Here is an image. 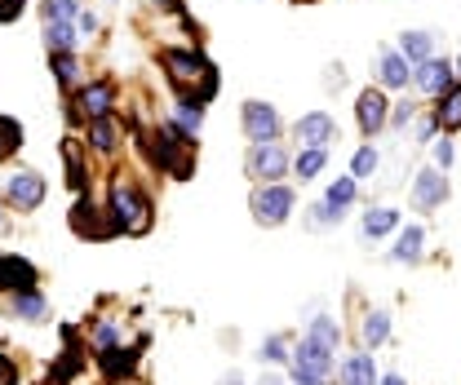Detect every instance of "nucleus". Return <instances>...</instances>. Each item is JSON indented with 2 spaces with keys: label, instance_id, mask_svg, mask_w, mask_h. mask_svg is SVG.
Here are the masks:
<instances>
[{
  "label": "nucleus",
  "instance_id": "obj_1",
  "mask_svg": "<svg viewBox=\"0 0 461 385\" xmlns=\"http://www.w3.org/2000/svg\"><path fill=\"white\" fill-rule=\"evenodd\" d=\"M160 71L169 76L173 94H191L200 103H213L218 98L222 76H218V67L209 58L200 54V45H165L160 49Z\"/></svg>",
  "mask_w": 461,
  "mask_h": 385
},
{
  "label": "nucleus",
  "instance_id": "obj_2",
  "mask_svg": "<svg viewBox=\"0 0 461 385\" xmlns=\"http://www.w3.org/2000/svg\"><path fill=\"white\" fill-rule=\"evenodd\" d=\"M107 218H112L115 235H147L151 230V221H156V204H151V195L129 177V173H115L112 182H107Z\"/></svg>",
  "mask_w": 461,
  "mask_h": 385
},
{
  "label": "nucleus",
  "instance_id": "obj_3",
  "mask_svg": "<svg viewBox=\"0 0 461 385\" xmlns=\"http://www.w3.org/2000/svg\"><path fill=\"white\" fill-rule=\"evenodd\" d=\"M249 213L258 226L267 230H280L293 213H297V191L288 182H258L253 195H249Z\"/></svg>",
  "mask_w": 461,
  "mask_h": 385
},
{
  "label": "nucleus",
  "instance_id": "obj_4",
  "mask_svg": "<svg viewBox=\"0 0 461 385\" xmlns=\"http://www.w3.org/2000/svg\"><path fill=\"white\" fill-rule=\"evenodd\" d=\"M244 173L253 177V186L258 182H285L288 173H293V151H288L285 142H249Z\"/></svg>",
  "mask_w": 461,
  "mask_h": 385
},
{
  "label": "nucleus",
  "instance_id": "obj_5",
  "mask_svg": "<svg viewBox=\"0 0 461 385\" xmlns=\"http://www.w3.org/2000/svg\"><path fill=\"white\" fill-rule=\"evenodd\" d=\"M0 195H5V204H9L14 213H36V209L45 204V195H50V182H45L36 168H9Z\"/></svg>",
  "mask_w": 461,
  "mask_h": 385
},
{
  "label": "nucleus",
  "instance_id": "obj_6",
  "mask_svg": "<svg viewBox=\"0 0 461 385\" xmlns=\"http://www.w3.org/2000/svg\"><path fill=\"white\" fill-rule=\"evenodd\" d=\"M448 195H453V182H448L444 168H435V165H421L417 173H412V182H408V204H412L417 213H435V209H444Z\"/></svg>",
  "mask_w": 461,
  "mask_h": 385
},
{
  "label": "nucleus",
  "instance_id": "obj_7",
  "mask_svg": "<svg viewBox=\"0 0 461 385\" xmlns=\"http://www.w3.org/2000/svg\"><path fill=\"white\" fill-rule=\"evenodd\" d=\"M355 124H359L364 142H377L386 133V124H391V94L382 85H364L355 94Z\"/></svg>",
  "mask_w": 461,
  "mask_h": 385
},
{
  "label": "nucleus",
  "instance_id": "obj_8",
  "mask_svg": "<svg viewBox=\"0 0 461 385\" xmlns=\"http://www.w3.org/2000/svg\"><path fill=\"white\" fill-rule=\"evenodd\" d=\"M240 129H244L249 142H280L288 124H285V115H280V107H271L262 98H249L240 107Z\"/></svg>",
  "mask_w": 461,
  "mask_h": 385
},
{
  "label": "nucleus",
  "instance_id": "obj_9",
  "mask_svg": "<svg viewBox=\"0 0 461 385\" xmlns=\"http://www.w3.org/2000/svg\"><path fill=\"white\" fill-rule=\"evenodd\" d=\"M288 133H293L297 147H333V142L342 138V124H338L333 111L315 107V111H302V115L288 124Z\"/></svg>",
  "mask_w": 461,
  "mask_h": 385
},
{
  "label": "nucleus",
  "instance_id": "obj_10",
  "mask_svg": "<svg viewBox=\"0 0 461 385\" xmlns=\"http://www.w3.org/2000/svg\"><path fill=\"white\" fill-rule=\"evenodd\" d=\"M373 85H382L386 94H408L412 89V62L395 45H377L373 49Z\"/></svg>",
  "mask_w": 461,
  "mask_h": 385
},
{
  "label": "nucleus",
  "instance_id": "obj_11",
  "mask_svg": "<svg viewBox=\"0 0 461 385\" xmlns=\"http://www.w3.org/2000/svg\"><path fill=\"white\" fill-rule=\"evenodd\" d=\"M457 85V67H453V58H426V62H417L412 67V94L417 98H426V103H435L439 94H448Z\"/></svg>",
  "mask_w": 461,
  "mask_h": 385
},
{
  "label": "nucleus",
  "instance_id": "obj_12",
  "mask_svg": "<svg viewBox=\"0 0 461 385\" xmlns=\"http://www.w3.org/2000/svg\"><path fill=\"white\" fill-rule=\"evenodd\" d=\"M71 103H76V111H80L85 120H103V115H115V103H120V85H115L112 76H94V80H85V85L71 94Z\"/></svg>",
  "mask_w": 461,
  "mask_h": 385
},
{
  "label": "nucleus",
  "instance_id": "obj_13",
  "mask_svg": "<svg viewBox=\"0 0 461 385\" xmlns=\"http://www.w3.org/2000/svg\"><path fill=\"white\" fill-rule=\"evenodd\" d=\"M120 142H124V124H120V115L85 120V147H89V156H98V160L115 165V160H120Z\"/></svg>",
  "mask_w": 461,
  "mask_h": 385
},
{
  "label": "nucleus",
  "instance_id": "obj_14",
  "mask_svg": "<svg viewBox=\"0 0 461 385\" xmlns=\"http://www.w3.org/2000/svg\"><path fill=\"white\" fill-rule=\"evenodd\" d=\"M71 230L80 235V239H112L115 226L107 218V209L85 191V195H76V209H71Z\"/></svg>",
  "mask_w": 461,
  "mask_h": 385
},
{
  "label": "nucleus",
  "instance_id": "obj_15",
  "mask_svg": "<svg viewBox=\"0 0 461 385\" xmlns=\"http://www.w3.org/2000/svg\"><path fill=\"white\" fill-rule=\"evenodd\" d=\"M400 226H403V213L395 204H368V209L359 213V239H364V244H377V239L395 235Z\"/></svg>",
  "mask_w": 461,
  "mask_h": 385
},
{
  "label": "nucleus",
  "instance_id": "obj_16",
  "mask_svg": "<svg viewBox=\"0 0 461 385\" xmlns=\"http://www.w3.org/2000/svg\"><path fill=\"white\" fill-rule=\"evenodd\" d=\"M386 262H395V266H417V262H426V226H421V221H408V226L395 230V244H391Z\"/></svg>",
  "mask_w": 461,
  "mask_h": 385
},
{
  "label": "nucleus",
  "instance_id": "obj_17",
  "mask_svg": "<svg viewBox=\"0 0 461 385\" xmlns=\"http://www.w3.org/2000/svg\"><path fill=\"white\" fill-rule=\"evenodd\" d=\"M288 363H293V368H306V372H320V377H329V381L338 377V359H333L324 345H315L306 332L293 336V359H288Z\"/></svg>",
  "mask_w": 461,
  "mask_h": 385
},
{
  "label": "nucleus",
  "instance_id": "obj_18",
  "mask_svg": "<svg viewBox=\"0 0 461 385\" xmlns=\"http://www.w3.org/2000/svg\"><path fill=\"white\" fill-rule=\"evenodd\" d=\"M382 381V368H377V354L373 350H350L342 363H338V385H377Z\"/></svg>",
  "mask_w": 461,
  "mask_h": 385
},
{
  "label": "nucleus",
  "instance_id": "obj_19",
  "mask_svg": "<svg viewBox=\"0 0 461 385\" xmlns=\"http://www.w3.org/2000/svg\"><path fill=\"white\" fill-rule=\"evenodd\" d=\"M62 165H67V186L76 195H85L89 191V147H85V138H76V133L62 138Z\"/></svg>",
  "mask_w": 461,
  "mask_h": 385
},
{
  "label": "nucleus",
  "instance_id": "obj_20",
  "mask_svg": "<svg viewBox=\"0 0 461 385\" xmlns=\"http://www.w3.org/2000/svg\"><path fill=\"white\" fill-rule=\"evenodd\" d=\"M41 283V271L18 257V253H0V292H23V288H36Z\"/></svg>",
  "mask_w": 461,
  "mask_h": 385
},
{
  "label": "nucleus",
  "instance_id": "obj_21",
  "mask_svg": "<svg viewBox=\"0 0 461 385\" xmlns=\"http://www.w3.org/2000/svg\"><path fill=\"white\" fill-rule=\"evenodd\" d=\"M391 310L386 306H368L364 315H359V345L364 350H382L386 341H391Z\"/></svg>",
  "mask_w": 461,
  "mask_h": 385
},
{
  "label": "nucleus",
  "instance_id": "obj_22",
  "mask_svg": "<svg viewBox=\"0 0 461 385\" xmlns=\"http://www.w3.org/2000/svg\"><path fill=\"white\" fill-rule=\"evenodd\" d=\"M329 168V147H297L293 151V182L297 186H311V182H320V173Z\"/></svg>",
  "mask_w": 461,
  "mask_h": 385
},
{
  "label": "nucleus",
  "instance_id": "obj_23",
  "mask_svg": "<svg viewBox=\"0 0 461 385\" xmlns=\"http://www.w3.org/2000/svg\"><path fill=\"white\" fill-rule=\"evenodd\" d=\"M320 200L329 204V213H333V218L346 221V213L359 204V182H355L350 173H346V177H333V182L324 186V195H320Z\"/></svg>",
  "mask_w": 461,
  "mask_h": 385
},
{
  "label": "nucleus",
  "instance_id": "obj_24",
  "mask_svg": "<svg viewBox=\"0 0 461 385\" xmlns=\"http://www.w3.org/2000/svg\"><path fill=\"white\" fill-rule=\"evenodd\" d=\"M306 336H311L315 345H324L329 354H338L342 341H346V328L329 315V310H315V319H306Z\"/></svg>",
  "mask_w": 461,
  "mask_h": 385
},
{
  "label": "nucleus",
  "instance_id": "obj_25",
  "mask_svg": "<svg viewBox=\"0 0 461 385\" xmlns=\"http://www.w3.org/2000/svg\"><path fill=\"white\" fill-rule=\"evenodd\" d=\"M173 120L182 124V133L200 138V129H204V120H209V103H200V98H191V94H173Z\"/></svg>",
  "mask_w": 461,
  "mask_h": 385
},
{
  "label": "nucleus",
  "instance_id": "obj_26",
  "mask_svg": "<svg viewBox=\"0 0 461 385\" xmlns=\"http://www.w3.org/2000/svg\"><path fill=\"white\" fill-rule=\"evenodd\" d=\"M9 315L14 319H27V324H45L50 301L41 297V288H23V292H9Z\"/></svg>",
  "mask_w": 461,
  "mask_h": 385
},
{
  "label": "nucleus",
  "instance_id": "obj_27",
  "mask_svg": "<svg viewBox=\"0 0 461 385\" xmlns=\"http://www.w3.org/2000/svg\"><path fill=\"white\" fill-rule=\"evenodd\" d=\"M395 49H400L412 67L439 54V49H435V31H421V27H408V31H400V36H395Z\"/></svg>",
  "mask_w": 461,
  "mask_h": 385
},
{
  "label": "nucleus",
  "instance_id": "obj_28",
  "mask_svg": "<svg viewBox=\"0 0 461 385\" xmlns=\"http://www.w3.org/2000/svg\"><path fill=\"white\" fill-rule=\"evenodd\" d=\"M50 71H54V80L67 89V94H76V89L89 80V71H85L80 54H50Z\"/></svg>",
  "mask_w": 461,
  "mask_h": 385
},
{
  "label": "nucleus",
  "instance_id": "obj_29",
  "mask_svg": "<svg viewBox=\"0 0 461 385\" xmlns=\"http://www.w3.org/2000/svg\"><path fill=\"white\" fill-rule=\"evenodd\" d=\"M430 111H435V120H439V133H453V138H457L461 133V80L448 94H439V98L430 103Z\"/></svg>",
  "mask_w": 461,
  "mask_h": 385
},
{
  "label": "nucleus",
  "instance_id": "obj_30",
  "mask_svg": "<svg viewBox=\"0 0 461 385\" xmlns=\"http://www.w3.org/2000/svg\"><path fill=\"white\" fill-rule=\"evenodd\" d=\"M80 31L76 22H45V49L50 54H80Z\"/></svg>",
  "mask_w": 461,
  "mask_h": 385
},
{
  "label": "nucleus",
  "instance_id": "obj_31",
  "mask_svg": "<svg viewBox=\"0 0 461 385\" xmlns=\"http://www.w3.org/2000/svg\"><path fill=\"white\" fill-rule=\"evenodd\" d=\"M377 173H382V151H377V142H359L355 156H350V177L364 186V182H373Z\"/></svg>",
  "mask_w": 461,
  "mask_h": 385
},
{
  "label": "nucleus",
  "instance_id": "obj_32",
  "mask_svg": "<svg viewBox=\"0 0 461 385\" xmlns=\"http://www.w3.org/2000/svg\"><path fill=\"white\" fill-rule=\"evenodd\" d=\"M417 115H421V98L412 89L400 94V98H391V124H386V133H408Z\"/></svg>",
  "mask_w": 461,
  "mask_h": 385
},
{
  "label": "nucleus",
  "instance_id": "obj_33",
  "mask_svg": "<svg viewBox=\"0 0 461 385\" xmlns=\"http://www.w3.org/2000/svg\"><path fill=\"white\" fill-rule=\"evenodd\" d=\"M258 359H262L267 368H285L288 359H293V336H288V332H271V336L258 345Z\"/></svg>",
  "mask_w": 461,
  "mask_h": 385
},
{
  "label": "nucleus",
  "instance_id": "obj_34",
  "mask_svg": "<svg viewBox=\"0 0 461 385\" xmlns=\"http://www.w3.org/2000/svg\"><path fill=\"white\" fill-rule=\"evenodd\" d=\"M23 138H27L23 120H18V115H0V165L23 151Z\"/></svg>",
  "mask_w": 461,
  "mask_h": 385
},
{
  "label": "nucleus",
  "instance_id": "obj_35",
  "mask_svg": "<svg viewBox=\"0 0 461 385\" xmlns=\"http://www.w3.org/2000/svg\"><path fill=\"white\" fill-rule=\"evenodd\" d=\"M80 9H85V0H41V18L45 22H76Z\"/></svg>",
  "mask_w": 461,
  "mask_h": 385
},
{
  "label": "nucleus",
  "instance_id": "obj_36",
  "mask_svg": "<svg viewBox=\"0 0 461 385\" xmlns=\"http://www.w3.org/2000/svg\"><path fill=\"white\" fill-rule=\"evenodd\" d=\"M408 138L417 142V147H430L435 138H439V120H435V111L421 107V115L412 120V129H408Z\"/></svg>",
  "mask_w": 461,
  "mask_h": 385
},
{
  "label": "nucleus",
  "instance_id": "obj_37",
  "mask_svg": "<svg viewBox=\"0 0 461 385\" xmlns=\"http://www.w3.org/2000/svg\"><path fill=\"white\" fill-rule=\"evenodd\" d=\"M89 341H94V350L103 354V350L124 345V332H120V324H115V319H98V324H94V332H89Z\"/></svg>",
  "mask_w": 461,
  "mask_h": 385
},
{
  "label": "nucleus",
  "instance_id": "obj_38",
  "mask_svg": "<svg viewBox=\"0 0 461 385\" xmlns=\"http://www.w3.org/2000/svg\"><path fill=\"white\" fill-rule=\"evenodd\" d=\"M430 165L444 168V173L457 165V138H453V133H439V138L430 142Z\"/></svg>",
  "mask_w": 461,
  "mask_h": 385
},
{
  "label": "nucleus",
  "instance_id": "obj_39",
  "mask_svg": "<svg viewBox=\"0 0 461 385\" xmlns=\"http://www.w3.org/2000/svg\"><path fill=\"white\" fill-rule=\"evenodd\" d=\"M302 221H306V230H329V226H342V221L329 213V204H324V200H315V204L302 213Z\"/></svg>",
  "mask_w": 461,
  "mask_h": 385
},
{
  "label": "nucleus",
  "instance_id": "obj_40",
  "mask_svg": "<svg viewBox=\"0 0 461 385\" xmlns=\"http://www.w3.org/2000/svg\"><path fill=\"white\" fill-rule=\"evenodd\" d=\"M76 31H80V40H94V36L103 31V18H98V9H89V4H85V9L76 13Z\"/></svg>",
  "mask_w": 461,
  "mask_h": 385
},
{
  "label": "nucleus",
  "instance_id": "obj_41",
  "mask_svg": "<svg viewBox=\"0 0 461 385\" xmlns=\"http://www.w3.org/2000/svg\"><path fill=\"white\" fill-rule=\"evenodd\" d=\"M288 385H333V381L320 377V372H306V368H293L288 363Z\"/></svg>",
  "mask_w": 461,
  "mask_h": 385
},
{
  "label": "nucleus",
  "instance_id": "obj_42",
  "mask_svg": "<svg viewBox=\"0 0 461 385\" xmlns=\"http://www.w3.org/2000/svg\"><path fill=\"white\" fill-rule=\"evenodd\" d=\"M18 381V363L9 354H0V385H14Z\"/></svg>",
  "mask_w": 461,
  "mask_h": 385
},
{
  "label": "nucleus",
  "instance_id": "obj_43",
  "mask_svg": "<svg viewBox=\"0 0 461 385\" xmlns=\"http://www.w3.org/2000/svg\"><path fill=\"white\" fill-rule=\"evenodd\" d=\"M342 80H346L342 62H333V67H329V76H324V89H342Z\"/></svg>",
  "mask_w": 461,
  "mask_h": 385
},
{
  "label": "nucleus",
  "instance_id": "obj_44",
  "mask_svg": "<svg viewBox=\"0 0 461 385\" xmlns=\"http://www.w3.org/2000/svg\"><path fill=\"white\" fill-rule=\"evenodd\" d=\"M151 4H156L160 13H173V18H177V13H186V9H182V0H151Z\"/></svg>",
  "mask_w": 461,
  "mask_h": 385
},
{
  "label": "nucleus",
  "instance_id": "obj_45",
  "mask_svg": "<svg viewBox=\"0 0 461 385\" xmlns=\"http://www.w3.org/2000/svg\"><path fill=\"white\" fill-rule=\"evenodd\" d=\"M218 385H244V372H240V368H230V372L218 377Z\"/></svg>",
  "mask_w": 461,
  "mask_h": 385
},
{
  "label": "nucleus",
  "instance_id": "obj_46",
  "mask_svg": "<svg viewBox=\"0 0 461 385\" xmlns=\"http://www.w3.org/2000/svg\"><path fill=\"white\" fill-rule=\"evenodd\" d=\"M377 385H408V377H403V372H395V368H391V372H382V381Z\"/></svg>",
  "mask_w": 461,
  "mask_h": 385
},
{
  "label": "nucleus",
  "instance_id": "obj_47",
  "mask_svg": "<svg viewBox=\"0 0 461 385\" xmlns=\"http://www.w3.org/2000/svg\"><path fill=\"white\" fill-rule=\"evenodd\" d=\"M258 385H288V381L280 377V372H262V377H258Z\"/></svg>",
  "mask_w": 461,
  "mask_h": 385
},
{
  "label": "nucleus",
  "instance_id": "obj_48",
  "mask_svg": "<svg viewBox=\"0 0 461 385\" xmlns=\"http://www.w3.org/2000/svg\"><path fill=\"white\" fill-rule=\"evenodd\" d=\"M5 209H9V204H5V195H0V230H9V218H5Z\"/></svg>",
  "mask_w": 461,
  "mask_h": 385
},
{
  "label": "nucleus",
  "instance_id": "obj_49",
  "mask_svg": "<svg viewBox=\"0 0 461 385\" xmlns=\"http://www.w3.org/2000/svg\"><path fill=\"white\" fill-rule=\"evenodd\" d=\"M453 67H457V80H461V54H457V58H453Z\"/></svg>",
  "mask_w": 461,
  "mask_h": 385
}]
</instances>
